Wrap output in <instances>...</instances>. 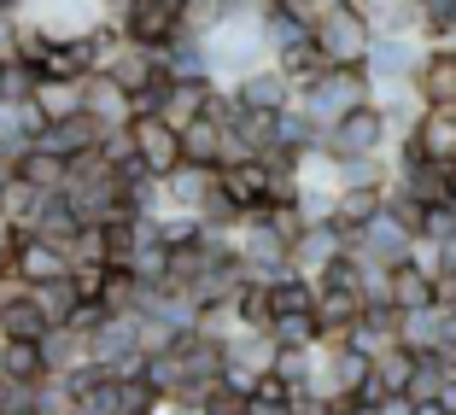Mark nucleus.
Returning <instances> with one entry per match:
<instances>
[{"label":"nucleus","mask_w":456,"mask_h":415,"mask_svg":"<svg viewBox=\"0 0 456 415\" xmlns=\"http://www.w3.org/2000/svg\"><path fill=\"white\" fill-rule=\"evenodd\" d=\"M416 94L428 106H456V47H444V41L428 47V59L416 70Z\"/></svg>","instance_id":"nucleus-13"},{"label":"nucleus","mask_w":456,"mask_h":415,"mask_svg":"<svg viewBox=\"0 0 456 415\" xmlns=\"http://www.w3.org/2000/svg\"><path fill=\"white\" fill-rule=\"evenodd\" d=\"M310 36H316L322 65H369V53H375V29L351 0H328V12L316 18Z\"/></svg>","instance_id":"nucleus-2"},{"label":"nucleus","mask_w":456,"mask_h":415,"mask_svg":"<svg viewBox=\"0 0 456 415\" xmlns=\"http://www.w3.org/2000/svg\"><path fill=\"white\" fill-rule=\"evenodd\" d=\"M41 346H47L53 375H77L82 362H94V351H88V334H77V328H53V334L41 339Z\"/></svg>","instance_id":"nucleus-27"},{"label":"nucleus","mask_w":456,"mask_h":415,"mask_svg":"<svg viewBox=\"0 0 456 415\" xmlns=\"http://www.w3.org/2000/svg\"><path fill=\"white\" fill-rule=\"evenodd\" d=\"M65 170L70 164L59 159V152H47V147H24L18 152V175H24L29 188H41V193H65Z\"/></svg>","instance_id":"nucleus-26"},{"label":"nucleus","mask_w":456,"mask_h":415,"mask_svg":"<svg viewBox=\"0 0 456 415\" xmlns=\"http://www.w3.org/2000/svg\"><path fill=\"white\" fill-rule=\"evenodd\" d=\"M375 36H421V0H351Z\"/></svg>","instance_id":"nucleus-17"},{"label":"nucleus","mask_w":456,"mask_h":415,"mask_svg":"<svg viewBox=\"0 0 456 415\" xmlns=\"http://www.w3.org/2000/svg\"><path fill=\"white\" fill-rule=\"evenodd\" d=\"M53 362L41 339H0V380H47Z\"/></svg>","instance_id":"nucleus-23"},{"label":"nucleus","mask_w":456,"mask_h":415,"mask_svg":"<svg viewBox=\"0 0 456 415\" xmlns=\"http://www.w3.org/2000/svg\"><path fill=\"white\" fill-rule=\"evenodd\" d=\"M118 24H123L129 41H147V47H170V41L182 36V18H175L170 6H152V0H134Z\"/></svg>","instance_id":"nucleus-14"},{"label":"nucleus","mask_w":456,"mask_h":415,"mask_svg":"<svg viewBox=\"0 0 456 415\" xmlns=\"http://www.w3.org/2000/svg\"><path fill=\"white\" fill-rule=\"evenodd\" d=\"M175 339H182V328H170L164 316H141V351H147V357H159V351H170Z\"/></svg>","instance_id":"nucleus-34"},{"label":"nucleus","mask_w":456,"mask_h":415,"mask_svg":"<svg viewBox=\"0 0 456 415\" xmlns=\"http://www.w3.org/2000/svg\"><path fill=\"white\" fill-rule=\"evenodd\" d=\"M12 275H18V281H29V287L59 281V275H70V252L59 240H47V234H29V228H24V246H18Z\"/></svg>","instance_id":"nucleus-11"},{"label":"nucleus","mask_w":456,"mask_h":415,"mask_svg":"<svg viewBox=\"0 0 456 415\" xmlns=\"http://www.w3.org/2000/svg\"><path fill=\"white\" fill-rule=\"evenodd\" d=\"M36 106H41V118H47V123L88 111V77H41Z\"/></svg>","instance_id":"nucleus-18"},{"label":"nucleus","mask_w":456,"mask_h":415,"mask_svg":"<svg viewBox=\"0 0 456 415\" xmlns=\"http://www.w3.org/2000/svg\"><path fill=\"white\" fill-rule=\"evenodd\" d=\"M410 141H416L428 159H439V164L456 170V106H428L416 118V129H410Z\"/></svg>","instance_id":"nucleus-15"},{"label":"nucleus","mask_w":456,"mask_h":415,"mask_svg":"<svg viewBox=\"0 0 456 415\" xmlns=\"http://www.w3.org/2000/svg\"><path fill=\"white\" fill-rule=\"evenodd\" d=\"M416 240H421V234L410 223H398L392 211H380L369 228H357V234H351V252L369 257V264H387L392 269V264H403V257L416 252Z\"/></svg>","instance_id":"nucleus-6"},{"label":"nucleus","mask_w":456,"mask_h":415,"mask_svg":"<svg viewBox=\"0 0 456 415\" xmlns=\"http://www.w3.org/2000/svg\"><path fill=\"white\" fill-rule=\"evenodd\" d=\"M228 88H234V100H240V106H257V111H287L298 100L293 77H287L275 59H269V65H257V70H246V77H234Z\"/></svg>","instance_id":"nucleus-10"},{"label":"nucleus","mask_w":456,"mask_h":415,"mask_svg":"<svg viewBox=\"0 0 456 415\" xmlns=\"http://www.w3.org/2000/svg\"><path fill=\"white\" fill-rule=\"evenodd\" d=\"M240 264H246V275H252V281H281V275H293V240H281L264 216H246Z\"/></svg>","instance_id":"nucleus-5"},{"label":"nucleus","mask_w":456,"mask_h":415,"mask_svg":"<svg viewBox=\"0 0 456 415\" xmlns=\"http://www.w3.org/2000/svg\"><path fill=\"white\" fill-rule=\"evenodd\" d=\"M369 100H375V77H369V65H328L316 82L298 88V106L322 123V129H334L346 111L369 106Z\"/></svg>","instance_id":"nucleus-1"},{"label":"nucleus","mask_w":456,"mask_h":415,"mask_svg":"<svg viewBox=\"0 0 456 415\" xmlns=\"http://www.w3.org/2000/svg\"><path fill=\"white\" fill-rule=\"evenodd\" d=\"M433 41L428 36H375V53H369V77L375 82H416L421 59H428Z\"/></svg>","instance_id":"nucleus-8"},{"label":"nucleus","mask_w":456,"mask_h":415,"mask_svg":"<svg viewBox=\"0 0 456 415\" xmlns=\"http://www.w3.org/2000/svg\"><path fill=\"white\" fill-rule=\"evenodd\" d=\"M216 188H223V170H216V164H182L175 175H164V199H170V211H200Z\"/></svg>","instance_id":"nucleus-12"},{"label":"nucleus","mask_w":456,"mask_h":415,"mask_svg":"<svg viewBox=\"0 0 456 415\" xmlns=\"http://www.w3.org/2000/svg\"><path fill=\"white\" fill-rule=\"evenodd\" d=\"M234 305H240L246 328H257V334H269V328H275V287H269V281H246Z\"/></svg>","instance_id":"nucleus-30"},{"label":"nucleus","mask_w":456,"mask_h":415,"mask_svg":"<svg viewBox=\"0 0 456 415\" xmlns=\"http://www.w3.org/2000/svg\"><path fill=\"white\" fill-rule=\"evenodd\" d=\"M88 111H94L106 129H123V123L134 118V100H129V88H123L118 77L94 70V77H88Z\"/></svg>","instance_id":"nucleus-24"},{"label":"nucleus","mask_w":456,"mask_h":415,"mask_svg":"<svg viewBox=\"0 0 456 415\" xmlns=\"http://www.w3.org/2000/svg\"><path fill=\"white\" fill-rule=\"evenodd\" d=\"M106 123L94 118V111H77V118H59V123H47V129L36 134V147H47V152H59V159H82V152H100L106 147Z\"/></svg>","instance_id":"nucleus-9"},{"label":"nucleus","mask_w":456,"mask_h":415,"mask_svg":"<svg viewBox=\"0 0 456 415\" xmlns=\"http://www.w3.org/2000/svg\"><path fill=\"white\" fill-rule=\"evenodd\" d=\"M387 188H392V182H387ZM387 188H339L334 205H328V216H334L339 228L357 234V228H369L380 211H387Z\"/></svg>","instance_id":"nucleus-22"},{"label":"nucleus","mask_w":456,"mask_h":415,"mask_svg":"<svg viewBox=\"0 0 456 415\" xmlns=\"http://www.w3.org/2000/svg\"><path fill=\"white\" fill-rule=\"evenodd\" d=\"M421 6H428V0H421Z\"/></svg>","instance_id":"nucleus-39"},{"label":"nucleus","mask_w":456,"mask_h":415,"mask_svg":"<svg viewBox=\"0 0 456 415\" xmlns=\"http://www.w3.org/2000/svg\"><path fill=\"white\" fill-rule=\"evenodd\" d=\"M392 305H398V310H428V305H439V275H428L416 257L392 264Z\"/></svg>","instance_id":"nucleus-19"},{"label":"nucleus","mask_w":456,"mask_h":415,"mask_svg":"<svg viewBox=\"0 0 456 415\" xmlns=\"http://www.w3.org/2000/svg\"><path fill=\"white\" fill-rule=\"evenodd\" d=\"M6 415H41V410H6Z\"/></svg>","instance_id":"nucleus-38"},{"label":"nucleus","mask_w":456,"mask_h":415,"mask_svg":"<svg viewBox=\"0 0 456 415\" xmlns=\"http://www.w3.org/2000/svg\"><path fill=\"white\" fill-rule=\"evenodd\" d=\"M29 293H36V305L47 310V321H53V328H65V321L82 310V293H77V281H70V275H59V281H41V287H29Z\"/></svg>","instance_id":"nucleus-28"},{"label":"nucleus","mask_w":456,"mask_h":415,"mask_svg":"<svg viewBox=\"0 0 456 415\" xmlns=\"http://www.w3.org/2000/svg\"><path fill=\"white\" fill-rule=\"evenodd\" d=\"M228 18H234L228 0H188V6H182V29H188V36H211V29H223Z\"/></svg>","instance_id":"nucleus-32"},{"label":"nucleus","mask_w":456,"mask_h":415,"mask_svg":"<svg viewBox=\"0 0 456 415\" xmlns=\"http://www.w3.org/2000/svg\"><path fill=\"white\" fill-rule=\"evenodd\" d=\"M0 334L6 339H47L53 321L36 305V293H12V298H0Z\"/></svg>","instance_id":"nucleus-21"},{"label":"nucleus","mask_w":456,"mask_h":415,"mask_svg":"<svg viewBox=\"0 0 456 415\" xmlns=\"http://www.w3.org/2000/svg\"><path fill=\"white\" fill-rule=\"evenodd\" d=\"M439 403H444V410H451V415H456V375H451V380H444V392H439Z\"/></svg>","instance_id":"nucleus-35"},{"label":"nucleus","mask_w":456,"mask_h":415,"mask_svg":"<svg viewBox=\"0 0 456 415\" xmlns=\"http://www.w3.org/2000/svg\"><path fill=\"white\" fill-rule=\"evenodd\" d=\"M129 134H134V159L147 164L159 182L188 164V141H182V129H175L170 118H159V111H147V118H129Z\"/></svg>","instance_id":"nucleus-4"},{"label":"nucleus","mask_w":456,"mask_h":415,"mask_svg":"<svg viewBox=\"0 0 456 415\" xmlns=\"http://www.w3.org/2000/svg\"><path fill=\"white\" fill-rule=\"evenodd\" d=\"M152 6H170V12L182 18V6H188V0H152Z\"/></svg>","instance_id":"nucleus-36"},{"label":"nucleus","mask_w":456,"mask_h":415,"mask_svg":"<svg viewBox=\"0 0 456 415\" xmlns=\"http://www.w3.org/2000/svg\"><path fill=\"white\" fill-rule=\"evenodd\" d=\"M164 70H170V65H164V47H147V41H123V53L106 65V77H118L123 88L134 94V88H147V82L164 77Z\"/></svg>","instance_id":"nucleus-16"},{"label":"nucleus","mask_w":456,"mask_h":415,"mask_svg":"<svg viewBox=\"0 0 456 415\" xmlns=\"http://www.w3.org/2000/svg\"><path fill=\"white\" fill-rule=\"evenodd\" d=\"M451 375H456V369L433 351V357H421V369H416V380H410L403 398H410V403H439V392H444V380H451Z\"/></svg>","instance_id":"nucleus-31"},{"label":"nucleus","mask_w":456,"mask_h":415,"mask_svg":"<svg viewBox=\"0 0 456 415\" xmlns=\"http://www.w3.org/2000/svg\"><path fill=\"white\" fill-rule=\"evenodd\" d=\"M164 65H170V77H175V82H188V77H216L211 41H205V36H188V29H182V36L164 47Z\"/></svg>","instance_id":"nucleus-25"},{"label":"nucleus","mask_w":456,"mask_h":415,"mask_svg":"<svg viewBox=\"0 0 456 415\" xmlns=\"http://www.w3.org/2000/svg\"><path fill=\"white\" fill-rule=\"evenodd\" d=\"M182 415H211V410H205V403H193V410H182Z\"/></svg>","instance_id":"nucleus-37"},{"label":"nucleus","mask_w":456,"mask_h":415,"mask_svg":"<svg viewBox=\"0 0 456 415\" xmlns=\"http://www.w3.org/2000/svg\"><path fill=\"white\" fill-rule=\"evenodd\" d=\"M269 334L281 339V346H322V316L316 310H281Z\"/></svg>","instance_id":"nucleus-29"},{"label":"nucleus","mask_w":456,"mask_h":415,"mask_svg":"<svg viewBox=\"0 0 456 415\" xmlns=\"http://www.w3.org/2000/svg\"><path fill=\"white\" fill-rule=\"evenodd\" d=\"M322 152L334 164H346V159H387V152H392V118L380 111V100L346 111V118L322 134Z\"/></svg>","instance_id":"nucleus-3"},{"label":"nucleus","mask_w":456,"mask_h":415,"mask_svg":"<svg viewBox=\"0 0 456 415\" xmlns=\"http://www.w3.org/2000/svg\"><path fill=\"white\" fill-rule=\"evenodd\" d=\"M346 252H351V228H339L334 216H316V223L298 234V246H293V269L310 275V281H322V269L339 264Z\"/></svg>","instance_id":"nucleus-7"},{"label":"nucleus","mask_w":456,"mask_h":415,"mask_svg":"<svg viewBox=\"0 0 456 415\" xmlns=\"http://www.w3.org/2000/svg\"><path fill=\"white\" fill-rule=\"evenodd\" d=\"M118 410L123 415H159L164 410V392L152 387L147 375H141V380H118Z\"/></svg>","instance_id":"nucleus-33"},{"label":"nucleus","mask_w":456,"mask_h":415,"mask_svg":"<svg viewBox=\"0 0 456 415\" xmlns=\"http://www.w3.org/2000/svg\"><path fill=\"white\" fill-rule=\"evenodd\" d=\"M88 351H94V362H118L129 351H141V316H118L111 310L94 334H88Z\"/></svg>","instance_id":"nucleus-20"}]
</instances>
